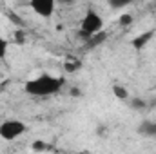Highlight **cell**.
I'll return each mask as SVG.
<instances>
[{
  "label": "cell",
  "mask_w": 156,
  "mask_h": 154,
  "mask_svg": "<svg viewBox=\"0 0 156 154\" xmlns=\"http://www.w3.org/2000/svg\"><path fill=\"white\" fill-rule=\"evenodd\" d=\"M26 131H27V125L22 120L9 118V120H4L0 123V138L4 142H15L20 136H24Z\"/></svg>",
  "instance_id": "3957f363"
},
{
  "label": "cell",
  "mask_w": 156,
  "mask_h": 154,
  "mask_svg": "<svg viewBox=\"0 0 156 154\" xmlns=\"http://www.w3.org/2000/svg\"><path fill=\"white\" fill-rule=\"evenodd\" d=\"M140 132L142 134H156V123H151V121H145L142 127H140Z\"/></svg>",
  "instance_id": "52a82bcc"
},
{
  "label": "cell",
  "mask_w": 156,
  "mask_h": 154,
  "mask_svg": "<svg viewBox=\"0 0 156 154\" xmlns=\"http://www.w3.org/2000/svg\"><path fill=\"white\" fill-rule=\"evenodd\" d=\"M118 22H120V26H131L133 24V16L131 15H120V18H118Z\"/></svg>",
  "instance_id": "30bf717a"
},
{
  "label": "cell",
  "mask_w": 156,
  "mask_h": 154,
  "mask_svg": "<svg viewBox=\"0 0 156 154\" xmlns=\"http://www.w3.org/2000/svg\"><path fill=\"white\" fill-rule=\"evenodd\" d=\"M100 33H104V18H102L96 11L89 9V11L83 15L82 22H80L78 37L82 40H85V42H89L93 37H96V35H100Z\"/></svg>",
  "instance_id": "7a4b0ae2"
},
{
  "label": "cell",
  "mask_w": 156,
  "mask_h": 154,
  "mask_svg": "<svg viewBox=\"0 0 156 154\" xmlns=\"http://www.w3.org/2000/svg\"><path fill=\"white\" fill-rule=\"evenodd\" d=\"M44 149H45V143H44V142L37 140V142L33 143V151H44Z\"/></svg>",
  "instance_id": "7c38bea8"
},
{
  "label": "cell",
  "mask_w": 156,
  "mask_h": 154,
  "mask_svg": "<svg viewBox=\"0 0 156 154\" xmlns=\"http://www.w3.org/2000/svg\"><path fill=\"white\" fill-rule=\"evenodd\" d=\"M64 85V80L58 76H53V75H38V76L31 78L26 82L24 85V91L31 96H38V98H44V96H53L56 94Z\"/></svg>",
  "instance_id": "6da1fadb"
},
{
  "label": "cell",
  "mask_w": 156,
  "mask_h": 154,
  "mask_svg": "<svg viewBox=\"0 0 156 154\" xmlns=\"http://www.w3.org/2000/svg\"><path fill=\"white\" fill-rule=\"evenodd\" d=\"M104 40H105V33H100V35L93 37L87 44H89V47H96V45H100V42H104Z\"/></svg>",
  "instance_id": "ba28073f"
},
{
  "label": "cell",
  "mask_w": 156,
  "mask_h": 154,
  "mask_svg": "<svg viewBox=\"0 0 156 154\" xmlns=\"http://www.w3.org/2000/svg\"><path fill=\"white\" fill-rule=\"evenodd\" d=\"M109 5H111L113 9H122V7L129 5V2H109Z\"/></svg>",
  "instance_id": "8fae6325"
},
{
  "label": "cell",
  "mask_w": 156,
  "mask_h": 154,
  "mask_svg": "<svg viewBox=\"0 0 156 154\" xmlns=\"http://www.w3.org/2000/svg\"><path fill=\"white\" fill-rule=\"evenodd\" d=\"M29 7H31L38 16L49 18V16L55 13L56 4H55V0H31V2H29Z\"/></svg>",
  "instance_id": "277c9868"
},
{
  "label": "cell",
  "mask_w": 156,
  "mask_h": 154,
  "mask_svg": "<svg viewBox=\"0 0 156 154\" xmlns=\"http://www.w3.org/2000/svg\"><path fill=\"white\" fill-rule=\"evenodd\" d=\"M113 94L118 100H127L129 98V93H127V89L123 85H113Z\"/></svg>",
  "instance_id": "8992f818"
},
{
  "label": "cell",
  "mask_w": 156,
  "mask_h": 154,
  "mask_svg": "<svg viewBox=\"0 0 156 154\" xmlns=\"http://www.w3.org/2000/svg\"><path fill=\"white\" fill-rule=\"evenodd\" d=\"M153 37H154V31H145L144 35H140V37H136V38L133 40V45H134L136 49H142Z\"/></svg>",
  "instance_id": "5b68a950"
},
{
  "label": "cell",
  "mask_w": 156,
  "mask_h": 154,
  "mask_svg": "<svg viewBox=\"0 0 156 154\" xmlns=\"http://www.w3.org/2000/svg\"><path fill=\"white\" fill-rule=\"evenodd\" d=\"M7 49H9V44H7V40L0 37V60H2V58L7 54Z\"/></svg>",
  "instance_id": "9c48e42d"
}]
</instances>
